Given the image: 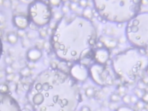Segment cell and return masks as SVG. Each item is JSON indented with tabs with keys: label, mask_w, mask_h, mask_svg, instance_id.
I'll list each match as a JSON object with an SVG mask.
<instances>
[{
	"label": "cell",
	"mask_w": 148,
	"mask_h": 111,
	"mask_svg": "<svg viewBox=\"0 0 148 111\" xmlns=\"http://www.w3.org/2000/svg\"><path fill=\"white\" fill-rule=\"evenodd\" d=\"M27 98L34 111H75L81 95L77 81L70 75L50 67L37 76Z\"/></svg>",
	"instance_id": "cell-1"
},
{
	"label": "cell",
	"mask_w": 148,
	"mask_h": 111,
	"mask_svg": "<svg viewBox=\"0 0 148 111\" xmlns=\"http://www.w3.org/2000/svg\"><path fill=\"white\" fill-rule=\"evenodd\" d=\"M96 40L97 31L90 19L83 16H64L53 29L50 44L60 60L79 63L90 54Z\"/></svg>",
	"instance_id": "cell-2"
},
{
	"label": "cell",
	"mask_w": 148,
	"mask_h": 111,
	"mask_svg": "<svg viewBox=\"0 0 148 111\" xmlns=\"http://www.w3.org/2000/svg\"><path fill=\"white\" fill-rule=\"evenodd\" d=\"M115 74L122 81L132 83L148 70V55L139 48H131L117 54L112 60Z\"/></svg>",
	"instance_id": "cell-3"
},
{
	"label": "cell",
	"mask_w": 148,
	"mask_h": 111,
	"mask_svg": "<svg viewBox=\"0 0 148 111\" xmlns=\"http://www.w3.org/2000/svg\"><path fill=\"white\" fill-rule=\"evenodd\" d=\"M142 0H93L94 8L104 20L115 23H127L140 10Z\"/></svg>",
	"instance_id": "cell-4"
},
{
	"label": "cell",
	"mask_w": 148,
	"mask_h": 111,
	"mask_svg": "<svg viewBox=\"0 0 148 111\" xmlns=\"http://www.w3.org/2000/svg\"><path fill=\"white\" fill-rule=\"evenodd\" d=\"M126 35L134 47H148V12L138 13L127 22Z\"/></svg>",
	"instance_id": "cell-5"
},
{
	"label": "cell",
	"mask_w": 148,
	"mask_h": 111,
	"mask_svg": "<svg viewBox=\"0 0 148 111\" xmlns=\"http://www.w3.org/2000/svg\"><path fill=\"white\" fill-rule=\"evenodd\" d=\"M28 13L30 20L37 27L49 24L52 17L50 6L40 0H35L29 5Z\"/></svg>",
	"instance_id": "cell-6"
},
{
	"label": "cell",
	"mask_w": 148,
	"mask_h": 111,
	"mask_svg": "<svg viewBox=\"0 0 148 111\" xmlns=\"http://www.w3.org/2000/svg\"><path fill=\"white\" fill-rule=\"evenodd\" d=\"M89 76L93 82L101 86H107L113 83V78L105 64L96 63L89 69Z\"/></svg>",
	"instance_id": "cell-7"
},
{
	"label": "cell",
	"mask_w": 148,
	"mask_h": 111,
	"mask_svg": "<svg viewBox=\"0 0 148 111\" xmlns=\"http://www.w3.org/2000/svg\"><path fill=\"white\" fill-rule=\"evenodd\" d=\"M0 111H21L18 102L10 94L0 92Z\"/></svg>",
	"instance_id": "cell-8"
},
{
	"label": "cell",
	"mask_w": 148,
	"mask_h": 111,
	"mask_svg": "<svg viewBox=\"0 0 148 111\" xmlns=\"http://www.w3.org/2000/svg\"><path fill=\"white\" fill-rule=\"evenodd\" d=\"M70 75L76 81L84 82L89 76V71L85 64L76 63L71 68Z\"/></svg>",
	"instance_id": "cell-9"
},
{
	"label": "cell",
	"mask_w": 148,
	"mask_h": 111,
	"mask_svg": "<svg viewBox=\"0 0 148 111\" xmlns=\"http://www.w3.org/2000/svg\"><path fill=\"white\" fill-rule=\"evenodd\" d=\"M94 57L97 63L105 64L109 59L110 52L107 48L101 47L96 50Z\"/></svg>",
	"instance_id": "cell-10"
},
{
	"label": "cell",
	"mask_w": 148,
	"mask_h": 111,
	"mask_svg": "<svg viewBox=\"0 0 148 111\" xmlns=\"http://www.w3.org/2000/svg\"><path fill=\"white\" fill-rule=\"evenodd\" d=\"M13 23L19 30H25L29 26L30 19L24 15H15L13 18Z\"/></svg>",
	"instance_id": "cell-11"
},
{
	"label": "cell",
	"mask_w": 148,
	"mask_h": 111,
	"mask_svg": "<svg viewBox=\"0 0 148 111\" xmlns=\"http://www.w3.org/2000/svg\"><path fill=\"white\" fill-rule=\"evenodd\" d=\"M42 56V53L38 48H31L27 53V58L30 62H36L38 61Z\"/></svg>",
	"instance_id": "cell-12"
},
{
	"label": "cell",
	"mask_w": 148,
	"mask_h": 111,
	"mask_svg": "<svg viewBox=\"0 0 148 111\" xmlns=\"http://www.w3.org/2000/svg\"><path fill=\"white\" fill-rule=\"evenodd\" d=\"M18 35L14 33H10L7 35V40L8 42L12 45H15L18 42Z\"/></svg>",
	"instance_id": "cell-13"
},
{
	"label": "cell",
	"mask_w": 148,
	"mask_h": 111,
	"mask_svg": "<svg viewBox=\"0 0 148 111\" xmlns=\"http://www.w3.org/2000/svg\"><path fill=\"white\" fill-rule=\"evenodd\" d=\"M92 15H93V12L92 9L88 7H86L83 12V16L90 20V18L92 17Z\"/></svg>",
	"instance_id": "cell-14"
},
{
	"label": "cell",
	"mask_w": 148,
	"mask_h": 111,
	"mask_svg": "<svg viewBox=\"0 0 148 111\" xmlns=\"http://www.w3.org/2000/svg\"><path fill=\"white\" fill-rule=\"evenodd\" d=\"M31 73V69L28 67H25L20 71V74L23 76H29Z\"/></svg>",
	"instance_id": "cell-15"
},
{
	"label": "cell",
	"mask_w": 148,
	"mask_h": 111,
	"mask_svg": "<svg viewBox=\"0 0 148 111\" xmlns=\"http://www.w3.org/2000/svg\"><path fill=\"white\" fill-rule=\"evenodd\" d=\"M85 94L87 97H92L95 94V91H94V89H93L92 87H89L86 90Z\"/></svg>",
	"instance_id": "cell-16"
},
{
	"label": "cell",
	"mask_w": 148,
	"mask_h": 111,
	"mask_svg": "<svg viewBox=\"0 0 148 111\" xmlns=\"http://www.w3.org/2000/svg\"><path fill=\"white\" fill-rule=\"evenodd\" d=\"M61 2L62 0H49V3L50 5L55 7L60 6Z\"/></svg>",
	"instance_id": "cell-17"
},
{
	"label": "cell",
	"mask_w": 148,
	"mask_h": 111,
	"mask_svg": "<svg viewBox=\"0 0 148 111\" xmlns=\"http://www.w3.org/2000/svg\"><path fill=\"white\" fill-rule=\"evenodd\" d=\"M111 101L113 102H119L121 98H120V96L118 94H113L112 95H111Z\"/></svg>",
	"instance_id": "cell-18"
},
{
	"label": "cell",
	"mask_w": 148,
	"mask_h": 111,
	"mask_svg": "<svg viewBox=\"0 0 148 111\" xmlns=\"http://www.w3.org/2000/svg\"><path fill=\"white\" fill-rule=\"evenodd\" d=\"M8 90H9V87L6 84H4V83L0 84V92L8 93Z\"/></svg>",
	"instance_id": "cell-19"
},
{
	"label": "cell",
	"mask_w": 148,
	"mask_h": 111,
	"mask_svg": "<svg viewBox=\"0 0 148 111\" xmlns=\"http://www.w3.org/2000/svg\"><path fill=\"white\" fill-rule=\"evenodd\" d=\"M122 99H123V101L126 104H128L131 102V97L128 94H125L123 96Z\"/></svg>",
	"instance_id": "cell-20"
},
{
	"label": "cell",
	"mask_w": 148,
	"mask_h": 111,
	"mask_svg": "<svg viewBox=\"0 0 148 111\" xmlns=\"http://www.w3.org/2000/svg\"><path fill=\"white\" fill-rule=\"evenodd\" d=\"M135 95H136L138 98H142V96L143 95V94H145L144 93H143L142 90L140 89L139 88L135 89Z\"/></svg>",
	"instance_id": "cell-21"
},
{
	"label": "cell",
	"mask_w": 148,
	"mask_h": 111,
	"mask_svg": "<svg viewBox=\"0 0 148 111\" xmlns=\"http://www.w3.org/2000/svg\"><path fill=\"white\" fill-rule=\"evenodd\" d=\"M78 8V5L76 3L72 2L69 5V8L72 11H76Z\"/></svg>",
	"instance_id": "cell-22"
},
{
	"label": "cell",
	"mask_w": 148,
	"mask_h": 111,
	"mask_svg": "<svg viewBox=\"0 0 148 111\" xmlns=\"http://www.w3.org/2000/svg\"><path fill=\"white\" fill-rule=\"evenodd\" d=\"M70 11V8L69 6L64 5L62 8H61V11L64 14H67L69 12V11Z\"/></svg>",
	"instance_id": "cell-23"
},
{
	"label": "cell",
	"mask_w": 148,
	"mask_h": 111,
	"mask_svg": "<svg viewBox=\"0 0 148 111\" xmlns=\"http://www.w3.org/2000/svg\"><path fill=\"white\" fill-rule=\"evenodd\" d=\"M88 3V0H79V5L83 8H86L87 7Z\"/></svg>",
	"instance_id": "cell-24"
},
{
	"label": "cell",
	"mask_w": 148,
	"mask_h": 111,
	"mask_svg": "<svg viewBox=\"0 0 148 111\" xmlns=\"http://www.w3.org/2000/svg\"><path fill=\"white\" fill-rule=\"evenodd\" d=\"M144 103H145V102H144L143 101H138V102L136 104L137 107H138L139 109H142L144 108V106H145Z\"/></svg>",
	"instance_id": "cell-25"
},
{
	"label": "cell",
	"mask_w": 148,
	"mask_h": 111,
	"mask_svg": "<svg viewBox=\"0 0 148 111\" xmlns=\"http://www.w3.org/2000/svg\"><path fill=\"white\" fill-rule=\"evenodd\" d=\"M17 35L18 37H23L25 36L26 35V33L24 32V30H19L18 31V33H17Z\"/></svg>",
	"instance_id": "cell-26"
},
{
	"label": "cell",
	"mask_w": 148,
	"mask_h": 111,
	"mask_svg": "<svg viewBox=\"0 0 148 111\" xmlns=\"http://www.w3.org/2000/svg\"><path fill=\"white\" fill-rule=\"evenodd\" d=\"M15 78V75L14 74H7V76H6V78H7V80L9 82H11L12 81V80H14Z\"/></svg>",
	"instance_id": "cell-27"
},
{
	"label": "cell",
	"mask_w": 148,
	"mask_h": 111,
	"mask_svg": "<svg viewBox=\"0 0 148 111\" xmlns=\"http://www.w3.org/2000/svg\"><path fill=\"white\" fill-rule=\"evenodd\" d=\"M138 97L136 95H133L131 97V102L136 104L138 102Z\"/></svg>",
	"instance_id": "cell-28"
},
{
	"label": "cell",
	"mask_w": 148,
	"mask_h": 111,
	"mask_svg": "<svg viewBox=\"0 0 148 111\" xmlns=\"http://www.w3.org/2000/svg\"><path fill=\"white\" fill-rule=\"evenodd\" d=\"M5 71H6L7 74H13V72H14V70H13L11 66H10V65H8V66H7V67H6Z\"/></svg>",
	"instance_id": "cell-29"
},
{
	"label": "cell",
	"mask_w": 148,
	"mask_h": 111,
	"mask_svg": "<svg viewBox=\"0 0 148 111\" xmlns=\"http://www.w3.org/2000/svg\"><path fill=\"white\" fill-rule=\"evenodd\" d=\"M142 101L145 103H148V93H145L142 97Z\"/></svg>",
	"instance_id": "cell-30"
},
{
	"label": "cell",
	"mask_w": 148,
	"mask_h": 111,
	"mask_svg": "<svg viewBox=\"0 0 148 111\" xmlns=\"http://www.w3.org/2000/svg\"><path fill=\"white\" fill-rule=\"evenodd\" d=\"M39 35H40V36H41V37H42V38H45V37L47 36L48 33H47V31H46V30H44L43 29H42V30H41L40 31V32H39Z\"/></svg>",
	"instance_id": "cell-31"
},
{
	"label": "cell",
	"mask_w": 148,
	"mask_h": 111,
	"mask_svg": "<svg viewBox=\"0 0 148 111\" xmlns=\"http://www.w3.org/2000/svg\"><path fill=\"white\" fill-rule=\"evenodd\" d=\"M117 111H134L132 109L128 107H122L119 108Z\"/></svg>",
	"instance_id": "cell-32"
},
{
	"label": "cell",
	"mask_w": 148,
	"mask_h": 111,
	"mask_svg": "<svg viewBox=\"0 0 148 111\" xmlns=\"http://www.w3.org/2000/svg\"><path fill=\"white\" fill-rule=\"evenodd\" d=\"M2 53H3V43L1 39H0V58H1V56L2 55Z\"/></svg>",
	"instance_id": "cell-33"
},
{
	"label": "cell",
	"mask_w": 148,
	"mask_h": 111,
	"mask_svg": "<svg viewBox=\"0 0 148 111\" xmlns=\"http://www.w3.org/2000/svg\"><path fill=\"white\" fill-rule=\"evenodd\" d=\"M82 111H90V109L89 107L88 106H84L81 109Z\"/></svg>",
	"instance_id": "cell-34"
},
{
	"label": "cell",
	"mask_w": 148,
	"mask_h": 111,
	"mask_svg": "<svg viewBox=\"0 0 148 111\" xmlns=\"http://www.w3.org/2000/svg\"><path fill=\"white\" fill-rule=\"evenodd\" d=\"M3 77H4V74H3V73L1 71H0V79L3 78Z\"/></svg>",
	"instance_id": "cell-35"
},
{
	"label": "cell",
	"mask_w": 148,
	"mask_h": 111,
	"mask_svg": "<svg viewBox=\"0 0 148 111\" xmlns=\"http://www.w3.org/2000/svg\"><path fill=\"white\" fill-rule=\"evenodd\" d=\"M4 3V0H0V5H3Z\"/></svg>",
	"instance_id": "cell-36"
},
{
	"label": "cell",
	"mask_w": 148,
	"mask_h": 111,
	"mask_svg": "<svg viewBox=\"0 0 148 111\" xmlns=\"http://www.w3.org/2000/svg\"><path fill=\"white\" fill-rule=\"evenodd\" d=\"M141 110H142V111H147V109H146V108H144L142 109H141Z\"/></svg>",
	"instance_id": "cell-37"
},
{
	"label": "cell",
	"mask_w": 148,
	"mask_h": 111,
	"mask_svg": "<svg viewBox=\"0 0 148 111\" xmlns=\"http://www.w3.org/2000/svg\"><path fill=\"white\" fill-rule=\"evenodd\" d=\"M22 111H31V110H30L29 109H23V110H22Z\"/></svg>",
	"instance_id": "cell-38"
},
{
	"label": "cell",
	"mask_w": 148,
	"mask_h": 111,
	"mask_svg": "<svg viewBox=\"0 0 148 111\" xmlns=\"http://www.w3.org/2000/svg\"><path fill=\"white\" fill-rule=\"evenodd\" d=\"M40 1H43V0H40Z\"/></svg>",
	"instance_id": "cell-39"
},
{
	"label": "cell",
	"mask_w": 148,
	"mask_h": 111,
	"mask_svg": "<svg viewBox=\"0 0 148 111\" xmlns=\"http://www.w3.org/2000/svg\"><path fill=\"white\" fill-rule=\"evenodd\" d=\"M81 111H82V110H81Z\"/></svg>",
	"instance_id": "cell-40"
}]
</instances>
